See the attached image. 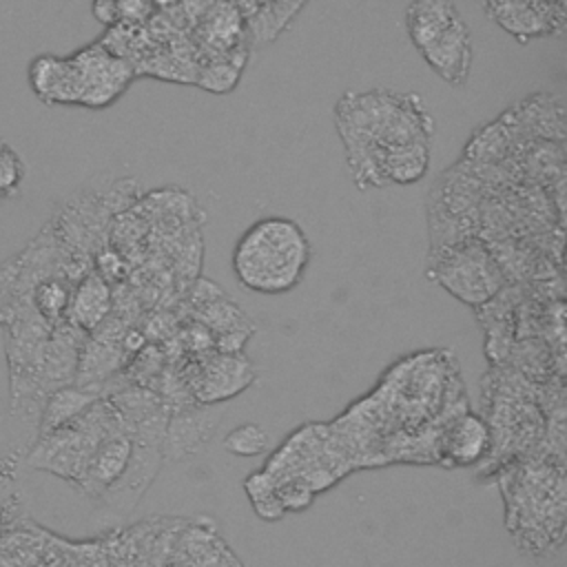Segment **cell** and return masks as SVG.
Segmentation results:
<instances>
[{"mask_svg": "<svg viewBox=\"0 0 567 567\" xmlns=\"http://www.w3.org/2000/svg\"><path fill=\"white\" fill-rule=\"evenodd\" d=\"M337 131L346 146L352 182L388 186L385 157L408 144L430 142L432 117L416 95L392 91L346 93L334 106Z\"/></svg>", "mask_w": 567, "mask_h": 567, "instance_id": "6da1fadb", "label": "cell"}, {"mask_svg": "<svg viewBox=\"0 0 567 567\" xmlns=\"http://www.w3.org/2000/svg\"><path fill=\"white\" fill-rule=\"evenodd\" d=\"M310 261V244L301 226L286 217L255 221L235 244L237 281L261 295H281L299 284Z\"/></svg>", "mask_w": 567, "mask_h": 567, "instance_id": "7a4b0ae2", "label": "cell"}, {"mask_svg": "<svg viewBox=\"0 0 567 567\" xmlns=\"http://www.w3.org/2000/svg\"><path fill=\"white\" fill-rule=\"evenodd\" d=\"M432 275L456 299L472 306L485 303L501 288V270L492 255L478 244L445 252Z\"/></svg>", "mask_w": 567, "mask_h": 567, "instance_id": "3957f363", "label": "cell"}, {"mask_svg": "<svg viewBox=\"0 0 567 567\" xmlns=\"http://www.w3.org/2000/svg\"><path fill=\"white\" fill-rule=\"evenodd\" d=\"M71 62L75 66L80 89L78 104L89 109L109 106L126 91L135 78L131 62L111 53L102 42L75 51Z\"/></svg>", "mask_w": 567, "mask_h": 567, "instance_id": "277c9868", "label": "cell"}, {"mask_svg": "<svg viewBox=\"0 0 567 567\" xmlns=\"http://www.w3.org/2000/svg\"><path fill=\"white\" fill-rule=\"evenodd\" d=\"M487 16L520 42L560 33L565 7L547 0H483Z\"/></svg>", "mask_w": 567, "mask_h": 567, "instance_id": "5b68a950", "label": "cell"}, {"mask_svg": "<svg viewBox=\"0 0 567 567\" xmlns=\"http://www.w3.org/2000/svg\"><path fill=\"white\" fill-rule=\"evenodd\" d=\"M419 53L439 78H443L452 86H463L472 69V33L465 20L458 18L456 22H452Z\"/></svg>", "mask_w": 567, "mask_h": 567, "instance_id": "8992f818", "label": "cell"}, {"mask_svg": "<svg viewBox=\"0 0 567 567\" xmlns=\"http://www.w3.org/2000/svg\"><path fill=\"white\" fill-rule=\"evenodd\" d=\"M131 441H133V450H131V458H128L124 474L102 496L106 501V505H111L120 512L131 509L142 498V494L153 483V478L162 465V458H164L162 443L140 441V439H131Z\"/></svg>", "mask_w": 567, "mask_h": 567, "instance_id": "52a82bcc", "label": "cell"}, {"mask_svg": "<svg viewBox=\"0 0 567 567\" xmlns=\"http://www.w3.org/2000/svg\"><path fill=\"white\" fill-rule=\"evenodd\" d=\"M131 450H133V441L128 432H115L106 436L89 458L75 487L86 496L102 498L124 474L131 458Z\"/></svg>", "mask_w": 567, "mask_h": 567, "instance_id": "ba28073f", "label": "cell"}, {"mask_svg": "<svg viewBox=\"0 0 567 567\" xmlns=\"http://www.w3.org/2000/svg\"><path fill=\"white\" fill-rule=\"evenodd\" d=\"M27 75L35 97L47 106L78 104L80 89L71 55L60 58L53 53H40L31 60Z\"/></svg>", "mask_w": 567, "mask_h": 567, "instance_id": "9c48e42d", "label": "cell"}, {"mask_svg": "<svg viewBox=\"0 0 567 567\" xmlns=\"http://www.w3.org/2000/svg\"><path fill=\"white\" fill-rule=\"evenodd\" d=\"M219 408H186L168 416L162 452L166 458H184L197 454L219 421Z\"/></svg>", "mask_w": 567, "mask_h": 567, "instance_id": "30bf717a", "label": "cell"}, {"mask_svg": "<svg viewBox=\"0 0 567 567\" xmlns=\"http://www.w3.org/2000/svg\"><path fill=\"white\" fill-rule=\"evenodd\" d=\"M111 312V286L97 272H84L71 288L66 321L82 332H93Z\"/></svg>", "mask_w": 567, "mask_h": 567, "instance_id": "8fae6325", "label": "cell"}, {"mask_svg": "<svg viewBox=\"0 0 567 567\" xmlns=\"http://www.w3.org/2000/svg\"><path fill=\"white\" fill-rule=\"evenodd\" d=\"M458 18L461 13L452 0H412L405 11L410 42L416 51H421Z\"/></svg>", "mask_w": 567, "mask_h": 567, "instance_id": "7c38bea8", "label": "cell"}, {"mask_svg": "<svg viewBox=\"0 0 567 567\" xmlns=\"http://www.w3.org/2000/svg\"><path fill=\"white\" fill-rule=\"evenodd\" d=\"M489 427L476 414L458 416L443 436V454L456 465L476 463L489 447Z\"/></svg>", "mask_w": 567, "mask_h": 567, "instance_id": "4fadbf2b", "label": "cell"}, {"mask_svg": "<svg viewBox=\"0 0 567 567\" xmlns=\"http://www.w3.org/2000/svg\"><path fill=\"white\" fill-rule=\"evenodd\" d=\"M100 396L102 394L80 388V385H62V388L53 390L42 403V410L38 416V436L49 434V432L62 427L64 423L73 421Z\"/></svg>", "mask_w": 567, "mask_h": 567, "instance_id": "5bb4252c", "label": "cell"}, {"mask_svg": "<svg viewBox=\"0 0 567 567\" xmlns=\"http://www.w3.org/2000/svg\"><path fill=\"white\" fill-rule=\"evenodd\" d=\"M71 279L64 277H47L38 281L31 292H29V303L33 310L49 321L51 326L64 321L66 308H69V297H71Z\"/></svg>", "mask_w": 567, "mask_h": 567, "instance_id": "9a60e30c", "label": "cell"}, {"mask_svg": "<svg viewBox=\"0 0 567 567\" xmlns=\"http://www.w3.org/2000/svg\"><path fill=\"white\" fill-rule=\"evenodd\" d=\"M16 483V458L0 456V536L13 527L20 516V498L13 487Z\"/></svg>", "mask_w": 567, "mask_h": 567, "instance_id": "2e32d148", "label": "cell"}, {"mask_svg": "<svg viewBox=\"0 0 567 567\" xmlns=\"http://www.w3.org/2000/svg\"><path fill=\"white\" fill-rule=\"evenodd\" d=\"M224 447L235 456H259L268 447V432L259 423H241L226 434Z\"/></svg>", "mask_w": 567, "mask_h": 567, "instance_id": "e0dca14e", "label": "cell"}, {"mask_svg": "<svg viewBox=\"0 0 567 567\" xmlns=\"http://www.w3.org/2000/svg\"><path fill=\"white\" fill-rule=\"evenodd\" d=\"M239 73H241V66H235L233 62L215 60L213 64H208L206 69L199 71V78L195 82L199 86H204L206 91L226 93V91H233V86L239 80Z\"/></svg>", "mask_w": 567, "mask_h": 567, "instance_id": "ac0fdd59", "label": "cell"}, {"mask_svg": "<svg viewBox=\"0 0 567 567\" xmlns=\"http://www.w3.org/2000/svg\"><path fill=\"white\" fill-rule=\"evenodd\" d=\"M117 4V13H120V22H142L151 16L153 4L151 0H115Z\"/></svg>", "mask_w": 567, "mask_h": 567, "instance_id": "d6986e66", "label": "cell"}, {"mask_svg": "<svg viewBox=\"0 0 567 567\" xmlns=\"http://www.w3.org/2000/svg\"><path fill=\"white\" fill-rule=\"evenodd\" d=\"M91 11H93V16H95L102 24H106V27L120 24V13H117L115 0H93Z\"/></svg>", "mask_w": 567, "mask_h": 567, "instance_id": "ffe728a7", "label": "cell"}, {"mask_svg": "<svg viewBox=\"0 0 567 567\" xmlns=\"http://www.w3.org/2000/svg\"><path fill=\"white\" fill-rule=\"evenodd\" d=\"M547 2H551V4H560V7H565V0H547Z\"/></svg>", "mask_w": 567, "mask_h": 567, "instance_id": "44dd1931", "label": "cell"}]
</instances>
